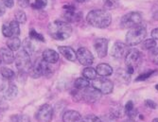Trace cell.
<instances>
[{"instance_id":"20","label":"cell","mask_w":158,"mask_h":122,"mask_svg":"<svg viewBox=\"0 0 158 122\" xmlns=\"http://www.w3.org/2000/svg\"><path fill=\"white\" fill-rule=\"evenodd\" d=\"M18 94V88L15 84L10 83L8 88L4 90V98L8 100H11Z\"/></svg>"},{"instance_id":"14","label":"cell","mask_w":158,"mask_h":122,"mask_svg":"<svg viewBox=\"0 0 158 122\" xmlns=\"http://www.w3.org/2000/svg\"><path fill=\"white\" fill-rule=\"evenodd\" d=\"M58 51L66 60L70 61V62H75V61L77 60V51H75L72 48L64 47V45H60V47H58Z\"/></svg>"},{"instance_id":"31","label":"cell","mask_w":158,"mask_h":122,"mask_svg":"<svg viewBox=\"0 0 158 122\" xmlns=\"http://www.w3.org/2000/svg\"><path fill=\"white\" fill-rule=\"evenodd\" d=\"M42 69H43V76L50 77L53 74V68L50 66V64L45 62L44 60H43V63H42Z\"/></svg>"},{"instance_id":"43","label":"cell","mask_w":158,"mask_h":122,"mask_svg":"<svg viewBox=\"0 0 158 122\" xmlns=\"http://www.w3.org/2000/svg\"><path fill=\"white\" fill-rule=\"evenodd\" d=\"M1 1L4 4V6L6 8H9V9L12 8L13 5H14V1H13V0H1Z\"/></svg>"},{"instance_id":"51","label":"cell","mask_w":158,"mask_h":122,"mask_svg":"<svg viewBox=\"0 0 158 122\" xmlns=\"http://www.w3.org/2000/svg\"><path fill=\"white\" fill-rule=\"evenodd\" d=\"M155 88H156V90H158V84H156V85H155Z\"/></svg>"},{"instance_id":"28","label":"cell","mask_w":158,"mask_h":122,"mask_svg":"<svg viewBox=\"0 0 158 122\" xmlns=\"http://www.w3.org/2000/svg\"><path fill=\"white\" fill-rule=\"evenodd\" d=\"M0 74L5 80H12L15 77V73L8 67H2L1 70H0Z\"/></svg>"},{"instance_id":"2","label":"cell","mask_w":158,"mask_h":122,"mask_svg":"<svg viewBox=\"0 0 158 122\" xmlns=\"http://www.w3.org/2000/svg\"><path fill=\"white\" fill-rule=\"evenodd\" d=\"M88 24L94 27L105 28L110 26L112 22L111 13L106 10H93L88 12L86 16Z\"/></svg>"},{"instance_id":"12","label":"cell","mask_w":158,"mask_h":122,"mask_svg":"<svg viewBox=\"0 0 158 122\" xmlns=\"http://www.w3.org/2000/svg\"><path fill=\"white\" fill-rule=\"evenodd\" d=\"M129 51V48H128V44L122 42H116L114 44L113 48H112V56L116 59H121L123 57H125L127 55Z\"/></svg>"},{"instance_id":"46","label":"cell","mask_w":158,"mask_h":122,"mask_svg":"<svg viewBox=\"0 0 158 122\" xmlns=\"http://www.w3.org/2000/svg\"><path fill=\"white\" fill-rule=\"evenodd\" d=\"M6 109H8V105L2 99H0V110H6Z\"/></svg>"},{"instance_id":"4","label":"cell","mask_w":158,"mask_h":122,"mask_svg":"<svg viewBox=\"0 0 158 122\" xmlns=\"http://www.w3.org/2000/svg\"><path fill=\"white\" fill-rule=\"evenodd\" d=\"M143 57L139 50L136 48L129 49L127 55L125 56V64L127 66V71L129 74H133L142 64Z\"/></svg>"},{"instance_id":"26","label":"cell","mask_w":158,"mask_h":122,"mask_svg":"<svg viewBox=\"0 0 158 122\" xmlns=\"http://www.w3.org/2000/svg\"><path fill=\"white\" fill-rule=\"evenodd\" d=\"M156 47V40L154 39H146L142 42V47L141 48L143 50H152Z\"/></svg>"},{"instance_id":"6","label":"cell","mask_w":158,"mask_h":122,"mask_svg":"<svg viewBox=\"0 0 158 122\" xmlns=\"http://www.w3.org/2000/svg\"><path fill=\"white\" fill-rule=\"evenodd\" d=\"M79 99H82L84 102L87 103H94L98 101L100 98H102V93L98 90L94 88L93 86H88L83 90H77Z\"/></svg>"},{"instance_id":"38","label":"cell","mask_w":158,"mask_h":122,"mask_svg":"<svg viewBox=\"0 0 158 122\" xmlns=\"http://www.w3.org/2000/svg\"><path fill=\"white\" fill-rule=\"evenodd\" d=\"M2 33L5 37L7 38H10L12 37V33H11V29L9 24H4L2 26Z\"/></svg>"},{"instance_id":"50","label":"cell","mask_w":158,"mask_h":122,"mask_svg":"<svg viewBox=\"0 0 158 122\" xmlns=\"http://www.w3.org/2000/svg\"><path fill=\"white\" fill-rule=\"evenodd\" d=\"M152 122H158V118H154V119L152 120Z\"/></svg>"},{"instance_id":"15","label":"cell","mask_w":158,"mask_h":122,"mask_svg":"<svg viewBox=\"0 0 158 122\" xmlns=\"http://www.w3.org/2000/svg\"><path fill=\"white\" fill-rule=\"evenodd\" d=\"M42 63H43V59L42 60H36L35 62L31 65L30 70H28V75L31 76L33 79H38L41 76H43V69H42Z\"/></svg>"},{"instance_id":"25","label":"cell","mask_w":158,"mask_h":122,"mask_svg":"<svg viewBox=\"0 0 158 122\" xmlns=\"http://www.w3.org/2000/svg\"><path fill=\"white\" fill-rule=\"evenodd\" d=\"M124 113H125L124 109L121 107V106H119V105H118V106H114V107H111V108H110V114H111L113 116L116 117L117 119L122 117L123 115H124Z\"/></svg>"},{"instance_id":"34","label":"cell","mask_w":158,"mask_h":122,"mask_svg":"<svg viewBox=\"0 0 158 122\" xmlns=\"http://www.w3.org/2000/svg\"><path fill=\"white\" fill-rule=\"evenodd\" d=\"M48 4V0H35V2L31 4V8L34 10H42Z\"/></svg>"},{"instance_id":"9","label":"cell","mask_w":158,"mask_h":122,"mask_svg":"<svg viewBox=\"0 0 158 122\" xmlns=\"http://www.w3.org/2000/svg\"><path fill=\"white\" fill-rule=\"evenodd\" d=\"M54 111L49 104H44L36 112L35 117L38 122H51L53 119Z\"/></svg>"},{"instance_id":"8","label":"cell","mask_w":158,"mask_h":122,"mask_svg":"<svg viewBox=\"0 0 158 122\" xmlns=\"http://www.w3.org/2000/svg\"><path fill=\"white\" fill-rule=\"evenodd\" d=\"M92 86L98 90L102 94H111L114 90V84L111 81L104 78H96L92 81Z\"/></svg>"},{"instance_id":"11","label":"cell","mask_w":158,"mask_h":122,"mask_svg":"<svg viewBox=\"0 0 158 122\" xmlns=\"http://www.w3.org/2000/svg\"><path fill=\"white\" fill-rule=\"evenodd\" d=\"M77 60L84 66H91L94 63V56L88 48H80L77 50Z\"/></svg>"},{"instance_id":"52","label":"cell","mask_w":158,"mask_h":122,"mask_svg":"<svg viewBox=\"0 0 158 122\" xmlns=\"http://www.w3.org/2000/svg\"><path fill=\"white\" fill-rule=\"evenodd\" d=\"M1 63H2V60H1V58H0V65H1Z\"/></svg>"},{"instance_id":"49","label":"cell","mask_w":158,"mask_h":122,"mask_svg":"<svg viewBox=\"0 0 158 122\" xmlns=\"http://www.w3.org/2000/svg\"><path fill=\"white\" fill-rule=\"evenodd\" d=\"M123 122H136L135 119H132V118H129V119H127V120H125V121H123Z\"/></svg>"},{"instance_id":"40","label":"cell","mask_w":158,"mask_h":122,"mask_svg":"<svg viewBox=\"0 0 158 122\" xmlns=\"http://www.w3.org/2000/svg\"><path fill=\"white\" fill-rule=\"evenodd\" d=\"M100 119L102 120V122H116V120H117V118L114 116H113L111 114L102 116V117H100Z\"/></svg>"},{"instance_id":"10","label":"cell","mask_w":158,"mask_h":122,"mask_svg":"<svg viewBox=\"0 0 158 122\" xmlns=\"http://www.w3.org/2000/svg\"><path fill=\"white\" fill-rule=\"evenodd\" d=\"M64 9V17L68 23L79 22L81 19V12L78 11L76 7L73 5H65L63 7Z\"/></svg>"},{"instance_id":"48","label":"cell","mask_w":158,"mask_h":122,"mask_svg":"<svg viewBox=\"0 0 158 122\" xmlns=\"http://www.w3.org/2000/svg\"><path fill=\"white\" fill-rule=\"evenodd\" d=\"M76 2H79V3H85V2H87L89 1V0H75Z\"/></svg>"},{"instance_id":"42","label":"cell","mask_w":158,"mask_h":122,"mask_svg":"<svg viewBox=\"0 0 158 122\" xmlns=\"http://www.w3.org/2000/svg\"><path fill=\"white\" fill-rule=\"evenodd\" d=\"M145 105L147 106V107L152 108V109H156V108H157V104H156V102H154V101L152 100V99H147V100L145 101Z\"/></svg>"},{"instance_id":"23","label":"cell","mask_w":158,"mask_h":122,"mask_svg":"<svg viewBox=\"0 0 158 122\" xmlns=\"http://www.w3.org/2000/svg\"><path fill=\"white\" fill-rule=\"evenodd\" d=\"M82 75H83V77L85 79H87L88 81H93L97 78L98 73H97V70L95 68H93L91 66H87L86 68L83 69Z\"/></svg>"},{"instance_id":"29","label":"cell","mask_w":158,"mask_h":122,"mask_svg":"<svg viewBox=\"0 0 158 122\" xmlns=\"http://www.w3.org/2000/svg\"><path fill=\"white\" fill-rule=\"evenodd\" d=\"M23 49L26 50L28 54H31L34 52L35 48H34V44L31 42V39H25L23 42Z\"/></svg>"},{"instance_id":"24","label":"cell","mask_w":158,"mask_h":122,"mask_svg":"<svg viewBox=\"0 0 158 122\" xmlns=\"http://www.w3.org/2000/svg\"><path fill=\"white\" fill-rule=\"evenodd\" d=\"M88 86H90V82L87 79H85L84 77L78 78L74 82V87L77 90H83L85 88H87Z\"/></svg>"},{"instance_id":"44","label":"cell","mask_w":158,"mask_h":122,"mask_svg":"<svg viewBox=\"0 0 158 122\" xmlns=\"http://www.w3.org/2000/svg\"><path fill=\"white\" fill-rule=\"evenodd\" d=\"M6 89V82H5V79L2 77L0 78V92H2Z\"/></svg>"},{"instance_id":"37","label":"cell","mask_w":158,"mask_h":122,"mask_svg":"<svg viewBox=\"0 0 158 122\" xmlns=\"http://www.w3.org/2000/svg\"><path fill=\"white\" fill-rule=\"evenodd\" d=\"M150 59L154 65H158V48H154L150 50Z\"/></svg>"},{"instance_id":"39","label":"cell","mask_w":158,"mask_h":122,"mask_svg":"<svg viewBox=\"0 0 158 122\" xmlns=\"http://www.w3.org/2000/svg\"><path fill=\"white\" fill-rule=\"evenodd\" d=\"M155 72L154 71H148L147 73H144V74H141V75H139L138 77L136 78V82H139V81H145V80H147V79H149L150 77H152V76L154 74Z\"/></svg>"},{"instance_id":"19","label":"cell","mask_w":158,"mask_h":122,"mask_svg":"<svg viewBox=\"0 0 158 122\" xmlns=\"http://www.w3.org/2000/svg\"><path fill=\"white\" fill-rule=\"evenodd\" d=\"M96 70H97L98 75H99L100 77H108V76H111L113 74L112 66H110L107 64H99V65H98Z\"/></svg>"},{"instance_id":"45","label":"cell","mask_w":158,"mask_h":122,"mask_svg":"<svg viewBox=\"0 0 158 122\" xmlns=\"http://www.w3.org/2000/svg\"><path fill=\"white\" fill-rule=\"evenodd\" d=\"M152 38L154 40H158V27L154 28L152 32Z\"/></svg>"},{"instance_id":"32","label":"cell","mask_w":158,"mask_h":122,"mask_svg":"<svg viewBox=\"0 0 158 122\" xmlns=\"http://www.w3.org/2000/svg\"><path fill=\"white\" fill-rule=\"evenodd\" d=\"M14 16H15V19H14V20H16L19 24H25L27 22V14L22 10L16 11L15 14H14Z\"/></svg>"},{"instance_id":"35","label":"cell","mask_w":158,"mask_h":122,"mask_svg":"<svg viewBox=\"0 0 158 122\" xmlns=\"http://www.w3.org/2000/svg\"><path fill=\"white\" fill-rule=\"evenodd\" d=\"M30 38L31 40H36V41H40V42H45V38L42 34L38 33L35 29H31L30 30Z\"/></svg>"},{"instance_id":"7","label":"cell","mask_w":158,"mask_h":122,"mask_svg":"<svg viewBox=\"0 0 158 122\" xmlns=\"http://www.w3.org/2000/svg\"><path fill=\"white\" fill-rule=\"evenodd\" d=\"M142 16L137 11H131L123 15L120 20V26L122 28H132L138 25H141Z\"/></svg>"},{"instance_id":"36","label":"cell","mask_w":158,"mask_h":122,"mask_svg":"<svg viewBox=\"0 0 158 122\" xmlns=\"http://www.w3.org/2000/svg\"><path fill=\"white\" fill-rule=\"evenodd\" d=\"M81 122H102V120L95 115H86L84 117H82Z\"/></svg>"},{"instance_id":"41","label":"cell","mask_w":158,"mask_h":122,"mask_svg":"<svg viewBox=\"0 0 158 122\" xmlns=\"http://www.w3.org/2000/svg\"><path fill=\"white\" fill-rule=\"evenodd\" d=\"M17 4L20 8L25 9V8L30 7L31 3L30 0H17Z\"/></svg>"},{"instance_id":"13","label":"cell","mask_w":158,"mask_h":122,"mask_svg":"<svg viewBox=\"0 0 158 122\" xmlns=\"http://www.w3.org/2000/svg\"><path fill=\"white\" fill-rule=\"evenodd\" d=\"M94 48L98 54V57L104 58L108 51V40L105 38H98L94 42Z\"/></svg>"},{"instance_id":"17","label":"cell","mask_w":158,"mask_h":122,"mask_svg":"<svg viewBox=\"0 0 158 122\" xmlns=\"http://www.w3.org/2000/svg\"><path fill=\"white\" fill-rule=\"evenodd\" d=\"M0 58H1L2 62L7 65L12 64L14 62V59H15L13 55V51L10 50L8 47L0 48Z\"/></svg>"},{"instance_id":"22","label":"cell","mask_w":158,"mask_h":122,"mask_svg":"<svg viewBox=\"0 0 158 122\" xmlns=\"http://www.w3.org/2000/svg\"><path fill=\"white\" fill-rule=\"evenodd\" d=\"M124 111H125V114L129 116V118L135 119V116H137V110L135 109V105H134V102L132 100L128 101L126 103L125 107H124Z\"/></svg>"},{"instance_id":"1","label":"cell","mask_w":158,"mask_h":122,"mask_svg":"<svg viewBox=\"0 0 158 122\" xmlns=\"http://www.w3.org/2000/svg\"><path fill=\"white\" fill-rule=\"evenodd\" d=\"M48 33L49 35L58 41H64L68 39L72 33V27L66 21L56 20L49 23L48 25Z\"/></svg>"},{"instance_id":"21","label":"cell","mask_w":158,"mask_h":122,"mask_svg":"<svg viewBox=\"0 0 158 122\" xmlns=\"http://www.w3.org/2000/svg\"><path fill=\"white\" fill-rule=\"evenodd\" d=\"M21 44H22L21 40L15 36H12V37L9 38L7 41V47L12 51H17L21 48Z\"/></svg>"},{"instance_id":"18","label":"cell","mask_w":158,"mask_h":122,"mask_svg":"<svg viewBox=\"0 0 158 122\" xmlns=\"http://www.w3.org/2000/svg\"><path fill=\"white\" fill-rule=\"evenodd\" d=\"M64 122H81L82 116L81 115L74 110H68L63 116Z\"/></svg>"},{"instance_id":"27","label":"cell","mask_w":158,"mask_h":122,"mask_svg":"<svg viewBox=\"0 0 158 122\" xmlns=\"http://www.w3.org/2000/svg\"><path fill=\"white\" fill-rule=\"evenodd\" d=\"M103 1V7L107 10H114L119 6L120 0H102Z\"/></svg>"},{"instance_id":"30","label":"cell","mask_w":158,"mask_h":122,"mask_svg":"<svg viewBox=\"0 0 158 122\" xmlns=\"http://www.w3.org/2000/svg\"><path fill=\"white\" fill-rule=\"evenodd\" d=\"M10 27V29H11V33H12V36H15V37H18L20 35V24L16 21V20H12L10 21V23L9 24Z\"/></svg>"},{"instance_id":"3","label":"cell","mask_w":158,"mask_h":122,"mask_svg":"<svg viewBox=\"0 0 158 122\" xmlns=\"http://www.w3.org/2000/svg\"><path fill=\"white\" fill-rule=\"evenodd\" d=\"M147 36V29L144 26L138 25L130 28L126 34V44L130 47H135L141 44Z\"/></svg>"},{"instance_id":"16","label":"cell","mask_w":158,"mask_h":122,"mask_svg":"<svg viewBox=\"0 0 158 122\" xmlns=\"http://www.w3.org/2000/svg\"><path fill=\"white\" fill-rule=\"evenodd\" d=\"M42 59L45 61V62L48 63V64H56L59 61V54L58 52H56L53 49L48 48L46 50H44L42 54Z\"/></svg>"},{"instance_id":"33","label":"cell","mask_w":158,"mask_h":122,"mask_svg":"<svg viewBox=\"0 0 158 122\" xmlns=\"http://www.w3.org/2000/svg\"><path fill=\"white\" fill-rule=\"evenodd\" d=\"M10 122H31V119L26 115H15L10 117Z\"/></svg>"},{"instance_id":"47","label":"cell","mask_w":158,"mask_h":122,"mask_svg":"<svg viewBox=\"0 0 158 122\" xmlns=\"http://www.w3.org/2000/svg\"><path fill=\"white\" fill-rule=\"evenodd\" d=\"M4 14H5V9L1 5H0V17L3 16Z\"/></svg>"},{"instance_id":"5","label":"cell","mask_w":158,"mask_h":122,"mask_svg":"<svg viewBox=\"0 0 158 122\" xmlns=\"http://www.w3.org/2000/svg\"><path fill=\"white\" fill-rule=\"evenodd\" d=\"M14 63H15L16 68L22 73L28 72V70H30L32 65L31 60V55L24 49L20 50L16 54L15 59H14Z\"/></svg>"}]
</instances>
